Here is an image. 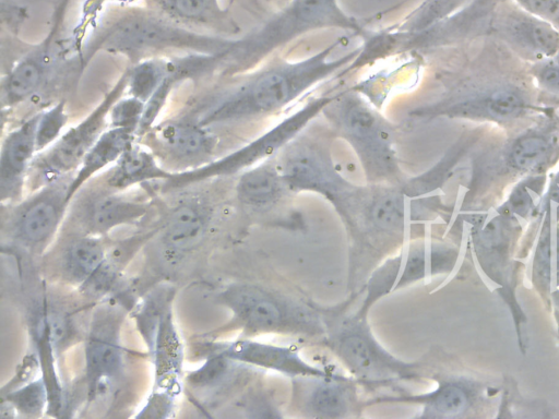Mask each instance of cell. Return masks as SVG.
Masks as SVG:
<instances>
[{
    "instance_id": "cell-1",
    "label": "cell",
    "mask_w": 559,
    "mask_h": 419,
    "mask_svg": "<svg viewBox=\"0 0 559 419\" xmlns=\"http://www.w3.org/2000/svg\"><path fill=\"white\" fill-rule=\"evenodd\" d=\"M345 37L298 60H280L215 95L190 117L203 127L258 120L276 113L336 73L348 72L361 46L333 58Z\"/></svg>"
},
{
    "instance_id": "cell-2",
    "label": "cell",
    "mask_w": 559,
    "mask_h": 419,
    "mask_svg": "<svg viewBox=\"0 0 559 419\" xmlns=\"http://www.w3.org/2000/svg\"><path fill=\"white\" fill-rule=\"evenodd\" d=\"M235 39L197 33L148 8L131 7L107 17L94 32L82 53L87 61L98 51L123 55L132 62L169 49L198 53L227 52Z\"/></svg>"
},
{
    "instance_id": "cell-3",
    "label": "cell",
    "mask_w": 559,
    "mask_h": 419,
    "mask_svg": "<svg viewBox=\"0 0 559 419\" xmlns=\"http://www.w3.org/2000/svg\"><path fill=\"white\" fill-rule=\"evenodd\" d=\"M357 295L343 306L322 308L325 324L322 345L344 366L349 376L368 391L419 381V361L402 360L385 349L374 337L367 316L344 313Z\"/></svg>"
},
{
    "instance_id": "cell-4",
    "label": "cell",
    "mask_w": 559,
    "mask_h": 419,
    "mask_svg": "<svg viewBox=\"0 0 559 419\" xmlns=\"http://www.w3.org/2000/svg\"><path fill=\"white\" fill-rule=\"evenodd\" d=\"M322 113L354 149L367 183L401 185L406 180L395 149L393 125L354 88L335 93Z\"/></svg>"
},
{
    "instance_id": "cell-5",
    "label": "cell",
    "mask_w": 559,
    "mask_h": 419,
    "mask_svg": "<svg viewBox=\"0 0 559 419\" xmlns=\"http://www.w3.org/2000/svg\"><path fill=\"white\" fill-rule=\"evenodd\" d=\"M321 28L365 35V28L341 9L337 0H289L260 27L235 39L223 65L233 72L247 70L297 37Z\"/></svg>"
},
{
    "instance_id": "cell-6",
    "label": "cell",
    "mask_w": 559,
    "mask_h": 419,
    "mask_svg": "<svg viewBox=\"0 0 559 419\" xmlns=\"http://www.w3.org/2000/svg\"><path fill=\"white\" fill-rule=\"evenodd\" d=\"M217 299L231 312V324L247 337L277 334L321 338L325 334L321 307L261 285L234 283Z\"/></svg>"
},
{
    "instance_id": "cell-7",
    "label": "cell",
    "mask_w": 559,
    "mask_h": 419,
    "mask_svg": "<svg viewBox=\"0 0 559 419\" xmlns=\"http://www.w3.org/2000/svg\"><path fill=\"white\" fill-rule=\"evenodd\" d=\"M536 110L537 105L525 87L512 81L489 80L456 87L432 103L412 109L408 116L421 120L444 117L508 125L530 118Z\"/></svg>"
},
{
    "instance_id": "cell-8",
    "label": "cell",
    "mask_w": 559,
    "mask_h": 419,
    "mask_svg": "<svg viewBox=\"0 0 559 419\" xmlns=\"http://www.w3.org/2000/svg\"><path fill=\"white\" fill-rule=\"evenodd\" d=\"M343 222L354 252L381 250L386 244H404L413 222L411 199L401 185H359L354 205Z\"/></svg>"
},
{
    "instance_id": "cell-9",
    "label": "cell",
    "mask_w": 559,
    "mask_h": 419,
    "mask_svg": "<svg viewBox=\"0 0 559 419\" xmlns=\"http://www.w3.org/2000/svg\"><path fill=\"white\" fill-rule=\"evenodd\" d=\"M334 96L335 94H323L308 99L302 107L242 147L201 167L175 172L166 181L167 189L183 188L212 178L231 176L276 156L319 113H322L323 108Z\"/></svg>"
},
{
    "instance_id": "cell-10",
    "label": "cell",
    "mask_w": 559,
    "mask_h": 419,
    "mask_svg": "<svg viewBox=\"0 0 559 419\" xmlns=\"http://www.w3.org/2000/svg\"><path fill=\"white\" fill-rule=\"evenodd\" d=\"M278 169L290 192H313L325 197L343 217L359 185L335 168L326 148L307 137L296 136L276 155Z\"/></svg>"
},
{
    "instance_id": "cell-11",
    "label": "cell",
    "mask_w": 559,
    "mask_h": 419,
    "mask_svg": "<svg viewBox=\"0 0 559 419\" xmlns=\"http://www.w3.org/2000/svg\"><path fill=\"white\" fill-rule=\"evenodd\" d=\"M130 69H127L102 101L81 122L64 132L45 153L34 158L29 175L32 188L40 189L69 176L83 161L105 131L111 107L128 88Z\"/></svg>"
},
{
    "instance_id": "cell-12",
    "label": "cell",
    "mask_w": 559,
    "mask_h": 419,
    "mask_svg": "<svg viewBox=\"0 0 559 419\" xmlns=\"http://www.w3.org/2000/svg\"><path fill=\"white\" fill-rule=\"evenodd\" d=\"M143 137L165 168L167 165L180 171L210 163L218 146V137L210 128L201 125L190 116L154 125Z\"/></svg>"
},
{
    "instance_id": "cell-13",
    "label": "cell",
    "mask_w": 559,
    "mask_h": 419,
    "mask_svg": "<svg viewBox=\"0 0 559 419\" xmlns=\"http://www.w3.org/2000/svg\"><path fill=\"white\" fill-rule=\"evenodd\" d=\"M71 179H58L39 189L28 200L17 205L10 215V234L33 250H43L55 236L63 218Z\"/></svg>"
},
{
    "instance_id": "cell-14",
    "label": "cell",
    "mask_w": 559,
    "mask_h": 419,
    "mask_svg": "<svg viewBox=\"0 0 559 419\" xmlns=\"http://www.w3.org/2000/svg\"><path fill=\"white\" fill-rule=\"evenodd\" d=\"M292 405L302 417L348 418L364 407L357 395L358 384L349 375L300 376L292 379Z\"/></svg>"
},
{
    "instance_id": "cell-15",
    "label": "cell",
    "mask_w": 559,
    "mask_h": 419,
    "mask_svg": "<svg viewBox=\"0 0 559 419\" xmlns=\"http://www.w3.org/2000/svg\"><path fill=\"white\" fill-rule=\"evenodd\" d=\"M121 313L102 308L95 314L85 345V374L90 397L105 393L122 367Z\"/></svg>"
},
{
    "instance_id": "cell-16",
    "label": "cell",
    "mask_w": 559,
    "mask_h": 419,
    "mask_svg": "<svg viewBox=\"0 0 559 419\" xmlns=\"http://www.w3.org/2000/svg\"><path fill=\"white\" fill-rule=\"evenodd\" d=\"M210 354L222 355L237 363L275 371L294 378H326L337 374L304 359L295 346L263 343L249 338L212 344Z\"/></svg>"
},
{
    "instance_id": "cell-17",
    "label": "cell",
    "mask_w": 559,
    "mask_h": 419,
    "mask_svg": "<svg viewBox=\"0 0 559 419\" xmlns=\"http://www.w3.org/2000/svg\"><path fill=\"white\" fill-rule=\"evenodd\" d=\"M490 159L507 170H542L559 157V122L548 118L492 147Z\"/></svg>"
},
{
    "instance_id": "cell-18",
    "label": "cell",
    "mask_w": 559,
    "mask_h": 419,
    "mask_svg": "<svg viewBox=\"0 0 559 419\" xmlns=\"http://www.w3.org/2000/svg\"><path fill=\"white\" fill-rule=\"evenodd\" d=\"M490 26L501 41L528 61L536 62L559 53V31L520 7L502 10Z\"/></svg>"
},
{
    "instance_id": "cell-19",
    "label": "cell",
    "mask_w": 559,
    "mask_h": 419,
    "mask_svg": "<svg viewBox=\"0 0 559 419\" xmlns=\"http://www.w3.org/2000/svg\"><path fill=\"white\" fill-rule=\"evenodd\" d=\"M39 113L23 121L10 131L2 142L0 156L1 202L13 201L22 188L36 148V129Z\"/></svg>"
},
{
    "instance_id": "cell-20",
    "label": "cell",
    "mask_w": 559,
    "mask_h": 419,
    "mask_svg": "<svg viewBox=\"0 0 559 419\" xmlns=\"http://www.w3.org/2000/svg\"><path fill=\"white\" fill-rule=\"evenodd\" d=\"M150 204L122 196L117 192L88 197L80 210L81 223L90 235H104L111 229L133 224L147 213Z\"/></svg>"
},
{
    "instance_id": "cell-21",
    "label": "cell",
    "mask_w": 559,
    "mask_h": 419,
    "mask_svg": "<svg viewBox=\"0 0 559 419\" xmlns=\"http://www.w3.org/2000/svg\"><path fill=\"white\" fill-rule=\"evenodd\" d=\"M210 213L195 200L183 201L170 210L160 229L165 250L173 256L197 248L203 239Z\"/></svg>"
},
{
    "instance_id": "cell-22",
    "label": "cell",
    "mask_w": 559,
    "mask_h": 419,
    "mask_svg": "<svg viewBox=\"0 0 559 419\" xmlns=\"http://www.w3.org/2000/svg\"><path fill=\"white\" fill-rule=\"evenodd\" d=\"M146 8L183 26L234 33L237 25L219 0H144Z\"/></svg>"
},
{
    "instance_id": "cell-23",
    "label": "cell",
    "mask_w": 559,
    "mask_h": 419,
    "mask_svg": "<svg viewBox=\"0 0 559 419\" xmlns=\"http://www.w3.org/2000/svg\"><path fill=\"white\" fill-rule=\"evenodd\" d=\"M392 258L395 267V292L442 273L450 264L451 251L417 239L402 244Z\"/></svg>"
},
{
    "instance_id": "cell-24",
    "label": "cell",
    "mask_w": 559,
    "mask_h": 419,
    "mask_svg": "<svg viewBox=\"0 0 559 419\" xmlns=\"http://www.w3.org/2000/svg\"><path fill=\"white\" fill-rule=\"evenodd\" d=\"M238 201L250 210H269L290 191L278 169L276 156L241 172L236 184Z\"/></svg>"
},
{
    "instance_id": "cell-25",
    "label": "cell",
    "mask_w": 559,
    "mask_h": 419,
    "mask_svg": "<svg viewBox=\"0 0 559 419\" xmlns=\"http://www.w3.org/2000/svg\"><path fill=\"white\" fill-rule=\"evenodd\" d=\"M135 131L111 128L104 131L93 147L87 152L76 175L71 179L68 197L71 201L83 184L95 173L116 163L119 157L134 144Z\"/></svg>"
},
{
    "instance_id": "cell-26",
    "label": "cell",
    "mask_w": 559,
    "mask_h": 419,
    "mask_svg": "<svg viewBox=\"0 0 559 419\" xmlns=\"http://www.w3.org/2000/svg\"><path fill=\"white\" fill-rule=\"evenodd\" d=\"M175 172L158 163L153 152L132 144L116 161L106 179L107 185L120 191L152 180H168Z\"/></svg>"
},
{
    "instance_id": "cell-27",
    "label": "cell",
    "mask_w": 559,
    "mask_h": 419,
    "mask_svg": "<svg viewBox=\"0 0 559 419\" xmlns=\"http://www.w3.org/2000/svg\"><path fill=\"white\" fill-rule=\"evenodd\" d=\"M107 250L99 239L83 236L74 239L64 251L62 270L67 278L80 286L103 262Z\"/></svg>"
},
{
    "instance_id": "cell-28",
    "label": "cell",
    "mask_w": 559,
    "mask_h": 419,
    "mask_svg": "<svg viewBox=\"0 0 559 419\" xmlns=\"http://www.w3.org/2000/svg\"><path fill=\"white\" fill-rule=\"evenodd\" d=\"M169 59L152 58L130 69L128 89L132 97L146 103L168 72Z\"/></svg>"
},
{
    "instance_id": "cell-29",
    "label": "cell",
    "mask_w": 559,
    "mask_h": 419,
    "mask_svg": "<svg viewBox=\"0 0 559 419\" xmlns=\"http://www.w3.org/2000/svg\"><path fill=\"white\" fill-rule=\"evenodd\" d=\"M47 387L43 379L35 380L11 392L8 403L27 416H38L47 403Z\"/></svg>"
},
{
    "instance_id": "cell-30",
    "label": "cell",
    "mask_w": 559,
    "mask_h": 419,
    "mask_svg": "<svg viewBox=\"0 0 559 419\" xmlns=\"http://www.w3.org/2000/svg\"><path fill=\"white\" fill-rule=\"evenodd\" d=\"M68 121L66 112V101L60 100L51 108L39 112V119L36 129V148L37 152L55 143Z\"/></svg>"
},
{
    "instance_id": "cell-31",
    "label": "cell",
    "mask_w": 559,
    "mask_h": 419,
    "mask_svg": "<svg viewBox=\"0 0 559 419\" xmlns=\"http://www.w3.org/2000/svg\"><path fill=\"white\" fill-rule=\"evenodd\" d=\"M531 74L542 94L559 99V53L533 62Z\"/></svg>"
},
{
    "instance_id": "cell-32",
    "label": "cell",
    "mask_w": 559,
    "mask_h": 419,
    "mask_svg": "<svg viewBox=\"0 0 559 419\" xmlns=\"http://www.w3.org/2000/svg\"><path fill=\"white\" fill-rule=\"evenodd\" d=\"M144 108L145 103L135 97L129 96L118 99L109 112L110 127L136 132Z\"/></svg>"
},
{
    "instance_id": "cell-33",
    "label": "cell",
    "mask_w": 559,
    "mask_h": 419,
    "mask_svg": "<svg viewBox=\"0 0 559 419\" xmlns=\"http://www.w3.org/2000/svg\"><path fill=\"white\" fill-rule=\"evenodd\" d=\"M235 362L222 355L210 354L206 362L197 371L189 375L191 385L209 386L217 384L229 371V367Z\"/></svg>"
},
{
    "instance_id": "cell-34",
    "label": "cell",
    "mask_w": 559,
    "mask_h": 419,
    "mask_svg": "<svg viewBox=\"0 0 559 419\" xmlns=\"http://www.w3.org/2000/svg\"><path fill=\"white\" fill-rule=\"evenodd\" d=\"M526 12L545 20L559 31V0H515Z\"/></svg>"
},
{
    "instance_id": "cell-35",
    "label": "cell",
    "mask_w": 559,
    "mask_h": 419,
    "mask_svg": "<svg viewBox=\"0 0 559 419\" xmlns=\"http://www.w3.org/2000/svg\"><path fill=\"white\" fill-rule=\"evenodd\" d=\"M549 238L548 236L543 237L538 250H537V272L539 277L543 279H548L549 274Z\"/></svg>"
},
{
    "instance_id": "cell-36",
    "label": "cell",
    "mask_w": 559,
    "mask_h": 419,
    "mask_svg": "<svg viewBox=\"0 0 559 419\" xmlns=\"http://www.w3.org/2000/svg\"><path fill=\"white\" fill-rule=\"evenodd\" d=\"M531 205V196L524 188L516 189L509 200V206L518 213H525Z\"/></svg>"
},
{
    "instance_id": "cell-37",
    "label": "cell",
    "mask_w": 559,
    "mask_h": 419,
    "mask_svg": "<svg viewBox=\"0 0 559 419\" xmlns=\"http://www.w3.org/2000/svg\"><path fill=\"white\" fill-rule=\"evenodd\" d=\"M71 0H57L55 12H53V22L62 23L64 19V14L68 8V4Z\"/></svg>"
},
{
    "instance_id": "cell-38",
    "label": "cell",
    "mask_w": 559,
    "mask_h": 419,
    "mask_svg": "<svg viewBox=\"0 0 559 419\" xmlns=\"http://www.w3.org/2000/svg\"><path fill=\"white\" fill-rule=\"evenodd\" d=\"M265 1L274 2V1H276V0H265ZM277 1H278V2H281V0H277ZM284 2H285V0H284ZM286 2H288V0H286Z\"/></svg>"
}]
</instances>
